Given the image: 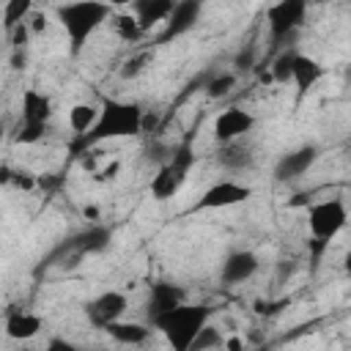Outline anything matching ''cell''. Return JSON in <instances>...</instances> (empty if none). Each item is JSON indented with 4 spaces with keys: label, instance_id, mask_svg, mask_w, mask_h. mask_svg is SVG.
I'll return each mask as SVG.
<instances>
[{
    "label": "cell",
    "instance_id": "1",
    "mask_svg": "<svg viewBox=\"0 0 351 351\" xmlns=\"http://www.w3.org/2000/svg\"><path fill=\"white\" fill-rule=\"evenodd\" d=\"M143 123H145V112H143V107H140L137 101H121V99L104 96L96 123H93L88 132L74 134L71 154H74V156L88 154L90 148H96V145L104 143V140L134 137V134L143 132Z\"/></svg>",
    "mask_w": 351,
    "mask_h": 351
},
{
    "label": "cell",
    "instance_id": "2",
    "mask_svg": "<svg viewBox=\"0 0 351 351\" xmlns=\"http://www.w3.org/2000/svg\"><path fill=\"white\" fill-rule=\"evenodd\" d=\"M55 16L69 38L71 58H77L88 44V38L112 16V5L107 0H71V3H60L55 8Z\"/></svg>",
    "mask_w": 351,
    "mask_h": 351
},
{
    "label": "cell",
    "instance_id": "3",
    "mask_svg": "<svg viewBox=\"0 0 351 351\" xmlns=\"http://www.w3.org/2000/svg\"><path fill=\"white\" fill-rule=\"evenodd\" d=\"M211 318V307L208 304H176L170 310H162L156 315L148 318V324L165 335L167 346H173L176 351H189L192 337L197 335V329L203 324H208Z\"/></svg>",
    "mask_w": 351,
    "mask_h": 351
},
{
    "label": "cell",
    "instance_id": "4",
    "mask_svg": "<svg viewBox=\"0 0 351 351\" xmlns=\"http://www.w3.org/2000/svg\"><path fill=\"white\" fill-rule=\"evenodd\" d=\"M346 222H348V208L340 197L318 200L307 208V228H310V236H313V263L321 261V252L346 228Z\"/></svg>",
    "mask_w": 351,
    "mask_h": 351
},
{
    "label": "cell",
    "instance_id": "5",
    "mask_svg": "<svg viewBox=\"0 0 351 351\" xmlns=\"http://www.w3.org/2000/svg\"><path fill=\"white\" fill-rule=\"evenodd\" d=\"M307 5L310 0H277L266 8V25L274 44L296 36V30L307 22Z\"/></svg>",
    "mask_w": 351,
    "mask_h": 351
},
{
    "label": "cell",
    "instance_id": "6",
    "mask_svg": "<svg viewBox=\"0 0 351 351\" xmlns=\"http://www.w3.org/2000/svg\"><path fill=\"white\" fill-rule=\"evenodd\" d=\"M126 307H129L126 293H121V291H104V293L88 299L82 304V313H85V318H88V324L93 329H104L107 324L123 318Z\"/></svg>",
    "mask_w": 351,
    "mask_h": 351
},
{
    "label": "cell",
    "instance_id": "7",
    "mask_svg": "<svg viewBox=\"0 0 351 351\" xmlns=\"http://www.w3.org/2000/svg\"><path fill=\"white\" fill-rule=\"evenodd\" d=\"M252 197V186L241 184V181H217L211 184L200 197L197 203L192 206V211H214V208H228V206H236V203H244Z\"/></svg>",
    "mask_w": 351,
    "mask_h": 351
},
{
    "label": "cell",
    "instance_id": "8",
    "mask_svg": "<svg viewBox=\"0 0 351 351\" xmlns=\"http://www.w3.org/2000/svg\"><path fill=\"white\" fill-rule=\"evenodd\" d=\"M203 3L206 0H176L170 16L165 19V30L159 33L156 44H170L176 38H181L184 33H189L203 16Z\"/></svg>",
    "mask_w": 351,
    "mask_h": 351
},
{
    "label": "cell",
    "instance_id": "9",
    "mask_svg": "<svg viewBox=\"0 0 351 351\" xmlns=\"http://www.w3.org/2000/svg\"><path fill=\"white\" fill-rule=\"evenodd\" d=\"M321 156V148L315 143H304L293 151H285L274 165V181H293L302 178Z\"/></svg>",
    "mask_w": 351,
    "mask_h": 351
},
{
    "label": "cell",
    "instance_id": "10",
    "mask_svg": "<svg viewBox=\"0 0 351 351\" xmlns=\"http://www.w3.org/2000/svg\"><path fill=\"white\" fill-rule=\"evenodd\" d=\"M258 266H261V261H258V255L252 250H233V252L225 255V261L219 266V282L228 285V288L241 285L250 277H255Z\"/></svg>",
    "mask_w": 351,
    "mask_h": 351
},
{
    "label": "cell",
    "instance_id": "11",
    "mask_svg": "<svg viewBox=\"0 0 351 351\" xmlns=\"http://www.w3.org/2000/svg\"><path fill=\"white\" fill-rule=\"evenodd\" d=\"M252 126H255V115L250 110H244V107H228L214 121V140L217 143L241 140L247 132H252Z\"/></svg>",
    "mask_w": 351,
    "mask_h": 351
},
{
    "label": "cell",
    "instance_id": "12",
    "mask_svg": "<svg viewBox=\"0 0 351 351\" xmlns=\"http://www.w3.org/2000/svg\"><path fill=\"white\" fill-rule=\"evenodd\" d=\"M181 302H186V291H184L181 285L167 282V280H156V282H151V288H148L145 315L151 318V315H156V313H162V310H170V307H176V304H181Z\"/></svg>",
    "mask_w": 351,
    "mask_h": 351
},
{
    "label": "cell",
    "instance_id": "13",
    "mask_svg": "<svg viewBox=\"0 0 351 351\" xmlns=\"http://www.w3.org/2000/svg\"><path fill=\"white\" fill-rule=\"evenodd\" d=\"M129 5H132V16L137 19L140 30L148 33L154 25H165L176 0H132Z\"/></svg>",
    "mask_w": 351,
    "mask_h": 351
},
{
    "label": "cell",
    "instance_id": "14",
    "mask_svg": "<svg viewBox=\"0 0 351 351\" xmlns=\"http://www.w3.org/2000/svg\"><path fill=\"white\" fill-rule=\"evenodd\" d=\"M41 326H44V318L27 310H8L5 315V335L11 340H30L41 332Z\"/></svg>",
    "mask_w": 351,
    "mask_h": 351
},
{
    "label": "cell",
    "instance_id": "15",
    "mask_svg": "<svg viewBox=\"0 0 351 351\" xmlns=\"http://www.w3.org/2000/svg\"><path fill=\"white\" fill-rule=\"evenodd\" d=\"M321 77H324V66H321L315 58H310V55H296L293 71H291V82L296 85L299 96H304L307 90H313V88L321 82Z\"/></svg>",
    "mask_w": 351,
    "mask_h": 351
},
{
    "label": "cell",
    "instance_id": "16",
    "mask_svg": "<svg viewBox=\"0 0 351 351\" xmlns=\"http://www.w3.org/2000/svg\"><path fill=\"white\" fill-rule=\"evenodd\" d=\"M52 121V99L41 90L27 88L22 93V123H49Z\"/></svg>",
    "mask_w": 351,
    "mask_h": 351
},
{
    "label": "cell",
    "instance_id": "17",
    "mask_svg": "<svg viewBox=\"0 0 351 351\" xmlns=\"http://www.w3.org/2000/svg\"><path fill=\"white\" fill-rule=\"evenodd\" d=\"M104 332H107L115 343H121V346H143V343L151 337V329H148L145 324H140V321H123V318L107 324Z\"/></svg>",
    "mask_w": 351,
    "mask_h": 351
},
{
    "label": "cell",
    "instance_id": "18",
    "mask_svg": "<svg viewBox=\"0 0 351 351\" xmlns=\"http://www.w3.org/2000/svg\"><path fill=\"white\" fill-rule=\"evenodd\" d=\"M217 165L225 167V170H247V167L252 165V148L244 145V143H239V140L219 143Z\"/></svg>",
    "mask_w": 351,
    "mask_h": 351
},
{
    "label": "cell",
    "instance_id": "19",
    "mask_svg": "<svg viewBox=\"0 0 351 351\" xmlns=\"http://www.w3.org/2000/svg\"><path fill=\"white\" fill-rule=\"evenodd\" d=\"M181 186H184V181L162 162L159 170H156V176H154V181H151V195H154L156 200H170Z\"/></svg>",
    "mask_w": 351,
    "mask_h": 351
},
{
    "label": "cell",
    "instance_id": "20",
    "mask_svg": "<svg viewBox=\"0 0 351 351\" xmlns=\"http://www.w3.org/2000/svg\"><path fill=\"white\" fill-rule=\"evenodd\" d=\"M236 80H239L236 71H214L208 77V82L203 85V90H206L208 99H225L236 88Z\"/></svg>",
    "mask_w": 351,
    "mask_h": 351
},
{
    "label": "cell",
    "instance_id": "21",
    "mask_svg": "<svg viewBox=\"0 0 351 351\" xmlns=\"http://www.w3.org/2000/svg\"><path fill=\"white\" fill-rule=\"evenodd\" d=\"M30 11H33V0H5L3 3V30L11 33L19 22L27 19Z\"/></svg>",
    "mask_w": 351,
    "mask_h": 351
},
{
    "label": "cell",
    "instance_id": "22",
    "mask_svg": "<svg viewBox=\"0 0 351 351\" xmlns=\"http://www.w3.org/2000/svg\"><path fill=\"white\" fill-rule=\"evenodd\" d=\"M296 55H299V52H293V49L288 47V49H280V52L271 58L269 71H271V80H274V82H280V85L291 82V71H293V60H296Z\"/></svg>",
    "mask_w": 351,
    "mask_h": 351
},
{
    "label": "cell",
    "instance_id": "23",
    "mask_svg": "<svg viewBox=\"0 0 351 351\" xmlns=\"http://www.w3.org/2000/svg\"><path fill=\"white\" fill-rule=\"evenodd\" d=\"M96 118H99V110H96L93 104H74V107L69 110V126H71L74 134L88 132V129L96 123Z\"/></svg>",
    "mask_w": 351,
    "mask_h": 351
},
{
    "label": "cell",
    "instance_id": "24",
    "mask_svg": "<svg viewBox=\"0 0 351 351\" xmlns=\"http://www.w3.org/2000/svg\"><path fill=\"white\" fill-rule=\"evenodd\" d=\"M222 343H225V337L219 335V329H217V326H211V324H203V326L197 329V335L192 337V343H189V351H208V348H222Z\"/></svg>",
    "mask_w": 351,
    "mask_h": 351
},
{
    "label": "cell",
    "instance_id": "25",
    "mask_svg": "<svg viewBox=\"0 0 351 351\" xmlns=\"http://www.w3.org/2000/svg\"><path fill=\"white\" fill-rule=\"evenodd\" d=\"M110 19H112V27H115V33H118L123 41H132V44H134V41L143 36V30H140L137 19L132 16V11H129V14H112Z\"/></svg>",
    "mask_w": 351,
    "mask_h": 351
},
{
    "label": "cell",
    "instance_id": "26",
    "mask_svg": "<svg viewBox=\"0 0 351 351\" xmlns=\"http://www.w3.org/2000/svg\"><path fill=\"white\" fill-rule=\"evenodd\" d=\"M47 132H49V123H19L14 140L22 143V145H33V143H38Z\"/></svg>",
    "mask_w": 351,
    "mask_h": 351
},
{
    "label": "cell",
    "instance_id": "27",
    "mask_svg": "<svg viewBox=\"0 0 351 351\" xmlns=\"http://www.w3.org/2000/svg\"><path fill=\"white\" fill-rule=\"evenodd\" d=\"M148 63H151V52L132 55V58L123 60V66H121V77H123V80H134V77H140V74L148 69Z\"/></svg>",
    "mask_w": 351,
    "mask_h": 351
},
{
    "label": "cell",
    "instance_id": "28",
    "mask_svg": "<svg viewBox=\"0 0 351 351\" xmlns=\"http://www.w3.org/2000/svg\"><path fill=\"white\" fill-rule=\"evenodd\" d=\"M255 60H258V47H255V44H244V47L236 52V58H233V71H236V74L252 71V66H258Z\"/></svg>",
    "mask_w": 351,
    "mask_h": 351
},
{
    "label": "cell",
    "instance_id": "29",
    "mask_svg": "<svg viewBox=\"0 0 351 351\" xmlns=\"http://www.w3.org/2000/svg\"><path fill=\"white\" fill-rule=\"evenodd\" d=\"M8 38H11V47H14V49H25V47H27V41L33 38V36H30L27 22H19V25L8 33Z\"/></svg>",
    "mask_w": 351,
    "mask_h": 351
},
{
    "label": "cell",
    "instance_id": "30",
    "mask_svg": "<svg viewBox=\"0 0 351 351\" xmlns=\"http://www.w3.org/2000/svg\"><path fill=\"white\" fill-rule=\"evenodd\" d=\"M25 22H27V27H30V36H41V33L47 30V25H49V22H47V14H41V11H30Z\"/></svg>",
    "mask_w": 351,
    "mask_h": 351
},
{
    "label": "cell",
    "instance_id": "31",
    "mask_svg": "<svg viewBox=\"0 0 351 351\" xmlns=\"http://www.w3.org/2000/svg\"><path fill=\"white\" fill-rule=\"evenodd\" d=\"M36 181H38V178H36L33 173H27V170H14V173H11V184H14L16 189H33Z\"/></svg>",
    "mask_w": 351,
    "mask_h": 351
},
{
    "label": "cell",
    "instance_id": "32",
    "mask_svg": "<svg viewBox=\"0 0 351 351\" xmlns=\"http://www.w3.org/2000/svg\"><path fill=\"white\" fill-rule=\"evenodd\" d=\"M293 271H296V263L293 261H280L277 263V274H274V282H288L291 277H293Z\"/></svg>",
    "mask_w": 351,
    "mask_h": 351
},
{
    "label": "cell",
    "instance_id": "33",
    "mask_svg": "<svg viewBox=\"0 0 351 351\" xmlns=\"http://www.w3.org/2000/svg\"><path fill=\"white\" fill-rule=\"evenodd\" d=\"M27 66V47L25 49H14V55H11V69H25Z\"/></svg>",
    "mask_w": 351,
    "mask_h": 351
},
{
    "label": "cell",
    "instance_id": "34",
    "mask_svg": "<svg viewBox=\"0 0 351 351\" xmlns=\"http://www.w3.org/2000/svg\"><path fill=\"white\" fill-rule=\"evenodd\" d=\"M47 348H49V351H74V343H69V340H63V337H52V340L47 343Z\"/></svg>",
    "mask_w": 351,
    "mask_h": 351
},
{
    "label": "cell",
    "instance_id": "35",
    "mask_svg": "<svg viewBox=\"0 0 351 351\" xmlns=\"http://www.w3.org/2000/svg\"><path fill=\"white\" fill-rule=\"evenodd\" d=\"M11 167H5V165H0V184H11Z\"/></svg>",
    "mask_w": 351,
    "mask_h": 351
},
{
    "label": "cell",
    "instance_id": "36",
    "mask_svg": "<svg viewBox=\"0 0 351 351\" xmlns=\"http://www.w3.org/2000/svg\"><path fill=\"white\" fill-rule=\"evenodd\" d=\"M241 346H244V343H241V337H230V340H225V343H222V348H233V351H236V348H241Z\"/></svg>",
    "mask_w": 351,
    "mask_h": 351
},
{
    "label": "cell",
    "instance_id": "37",
    "mask_svg": "<svg viewBox=\"0 0 351 351\" xmlns=\"http://www.w3.org/2000/svg\"><path fill=\"white\" fill-rule=\"evenodd\" d=\"M85 217H99V208H93V206H90V208H85Z\"/></svg>",
    "mask_w": 351,
    "mask_h": 351
},
{
    "label": "cell",
    "instance_id": "38",
    "mask_svg": "<svg viewBox=\"0 0 351 351\" xmlns=\"http://www.w3.org/2000/svg\"><path fill=\"white\" fill-rule=\"evenodd\" d=\"M110 5H126V3H132V0H107Z\"/></svg>",
    "mask_w": 351,
    "mask_h": 351
},
{
    "label": "cell",
    "instance_id": "39",
    "mask_svg": "<svg viewBox=\"0 0 351 351\" xmlns=\"http://www.w3.org/2000/svg\"><path fill=\"white\" fill-rule=\"evenodd\" d=\"M3 132H5V126H3V123H0V143H3Z\"/></svg>",
    "mask_w": 351,
    "mask_h": 351
},
{
    "label": "cell",
    "instance_id": "40",
    "mask_svg": "<svg viewBox=\"0 0 351 351\" xmlns=\"http://www.w3.org/2000/svg\"><path fill=\"white\" fill-rule=\"evenodd\" d=\"M3 3H5V0H3Z\"/></svg>",
    "mask_w": 351,
    "mask_h": 351
}]
</instances>
